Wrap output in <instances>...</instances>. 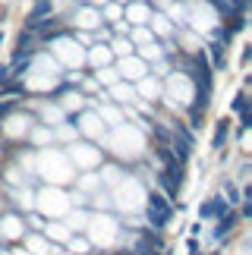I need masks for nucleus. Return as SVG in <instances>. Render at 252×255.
Returning a JSON list of instances; mask_svg holds the SVG:
<instances>
[{
  "label": "nucleus",
  "mask_w": 252,
  "mask_h": 255,
  "mask_svg": "<svg viewBox=\"0 0 252 255\" xmlns=\"http://www.w3.org/2000/svg\"><path fill=\"white\" fill-rule=\"evenodd\" d=\"M148 221H151V227H164L170 221V202L161 192L148 195Z\"/></svg>",
  "instance_id": "nucleus-1"
},
{
  "label": "nucleus",
  "mask_w": 252,
  "mask_h": 255,
  "mask_svg": "<svg viewBox=\"0 0 252 255\" xmlns=\"http://www.w3.org/2000/svg\"><path fill=\"white\" fill-rule=\"evenodd\" d=\"M224 208H227L224 199H211V202H205V205L199 208V218H202V221H208V218H221V214H224Z\"/></svg>",
  "instance_id": "nucleus-2"
},
{
  "label": "nucleus",
  "mask_w": 252,
  "mask_h": 255,
  "mask_svg": "<svg viewBox=\"0 0 252 255\" xmlns=\"http://www.w3.org/2000/svg\"><path fill=\"white\" fill-rule=\"evenodd\" d=\"M227 135H230V123L227 120H221L218 126H215V142H211V148H224V142H227Z\"/></svg>",
  "instance_id": "nucleus-3"
},
{
  "label": "nucleus",
  "mask_w": 252,
  "mask_h": 255,
  "mask_svg": "<svg viewBox=\"0 0 252 255\" xmlns=\"http://www.w3.org/2000/svg\"><path fill=\"white\" fill-rule=\"evenodd\" d=\"M211 60H215V66H218V70L224 66V44H221V41H215V44H211Z\"/></svg>",
  "instance_id": "nucleus-4"
},
{
  "label": "nucleus",
  "mask_w": 252,
  "mask_h": 255,
  "mask_svg": "<svg viewBox=\"0 0 252 255\" xmlns=\"http://www.w3.org/2000/svg\"><path fill=\"white\" fill-rule=\"evenodd\" d=\"M44 13H51V3H47V0H41V3L35 6V13H32V19H28V25H35V22H38V19H41Z\"/></svg>",
  "instance_id": "nucleus-5"
},
{
  "label": "nucleus",
  "mask_w": 252,
  "mask_h": 255,
  "mask_svg": "<svg viewBox=\"0 0 252 255\" xmlns=\"http://www.w3.org/2000/svg\"><path fill=\"white\" fill-rule=\"evenodd\" d=\"M224 189H227V195H230V199H227V202H230V205H237V202H240V189H237V186H234V183H227V186H224Z\"/></svg>",
  "instance_id": "nucleus-6"
},
{
  "label": "nucleus",
  "mask_w": 252,
  "mask_h": 255,
  "mask_svg": "<svg viewBox=\"0 0 252 255\" xmlns=\"http://www.w3.org/2000/svg\"><path fill=\"white\" fill-rule=\"evenodd\" d=\"M73 252H89V243L79 240V243H73Z\"/></svg>",
  "instance_id": "nucleus-7"
},
{
  "label": "nucleus",
  "mask_w": 252,
  "mask_h": 255,
  "mask_svg": "<svg viewBox=\"0 0 252 255\" xmlns=\"http://www.w3.org/2000/svg\"><path fill=\"white\" fill-rule=\"evenodd\" d=\"M0 41H3V35H0Z\"/></svg>",
  "instance_id": "nucleus-8"
}]
</instances>
